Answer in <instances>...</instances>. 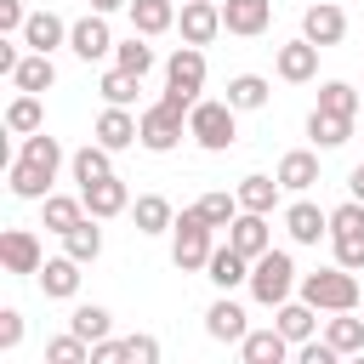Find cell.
I'll return each instance as SVG.
<instances>
[{
	"label": "cell",
	"mask_w": 364,
	"mask_h": 364,
	"mask_svg": "<svg viewBox=\"0 0 364 364\" xmlns=\"http://www.w3.org/2000/svg\"><path fill=\"white\" fill-rule=\"evenodd\" d=\"M301 301H313V307H324V313H353L358 301H364V284L353 279V267H318V273H307L301 279Z\"/></svg>",
	"instance_id": "6da1fadb"
},
{
	"label": "cell",
	"mask_w": 364,
	"mask_h": 364,
	"mask_svg": "<svg viewBox=\"0 0 364 364\" xmlns=\"http://www.w3.org/2000/svg\"><path fill=\"white\" fill-rule=\"evenodd\" d=\"M193 102H199V97H188V91H165V97L142 114V148L171 154V148L182 142V114H188Z\"/></svg>",
	"instance_id": "7a4b0ae2"
},
{
	"label": "cell",
	"mask_w": 364,
	"mask_h": 364,
	"mask_svg": "<svg viewBox=\"0 0 364 364\" xmlns=\"http://www.w3.org/2000/svg\"><path fill=\"white\" fill-rule=\"evenodd\" d=\"M233 114H239L233 102H193V108H188V136H193L199 148L222 154V148H233V136H239Z\"/></svg>",
	"instance_id": "3957f363"
},
{
	"label": "cell",
	"mask_w": 364,
	"mask_h": 364,
	"mask_svg": "<svg viewBox=\"0 0 364 364\" xmlns=\"http://www.w3.org/2000/svg\"><path fill=\"white\" fill-rule=\"evenodd\" d=\"M171 233H176V239H171V262H176L182 273H199V267L210 262V222L199 216V205L182 210V216L171 222Z\"/></svg>",
	"instance_id": "277c9868"
},
{
	"label": "cell",
	"mask_w": 364,
	"mask_h": 364,
	"mask_svg": "<svg viewBox=\"0 0 364 364\" xmlns=\"http://www.w3.org/2000/svg\"><path fill=\"white\" fill-rule=\"evenodd\" d=\"M290 284H296V267H290L284 250H262V256L250 262V296H256L262 307L290 301Z\"/></svg>",
	"instance_id": "5b68a950"
},
{
	"label": "cell",
	"mask_w": 364,
	"mask_h": 364,
	"mask_svg": "<svg viewBox=\"0 0 364 364\" xmlns=\"http://www.w3.org/2000/svg\"><path fill=\"white\" fill-rule=\"evenodd\" d=\"M0 262H6V273H40V239L28 233V228H6L0 233Z\"/></svg>",
	"instance_id": "8992f818"
},
{
	"label": "cell",
	"mask_w": 364,
	"mask_h": 364,
	"mask_svg": "<svg viewBox=\"0 0 364 364\" xmlns=\"http://www.w3.org/2000/svg\"><path fill=\"white\" fill-rule=\"evenodd\" d=\"M68 46H74V57H85V63H97V57H108V51H114V34H108V23H102V11H91V17H80V23L68 28Z\"/></svg>",
	"instance_id": "52a82bcc"
},
{
	"label": "cell",
	"mask_w": 364,
	"mask_h": 364,
	"mask_svg": "<svg viewBox=\"0 0 364 364\" xmlns=\"http://www.w3.org/2000/svg\"><path fill=\"white\" fill-rule=\"evenodd\" d=\"M228 245L245 250L250 262H256L262 250H273V239H267V216H262V210H239V216L228 222Z\"/></svg>",
	"instance_id": "ba28073f"
},
{
	"label": "cell",
	"mask_w": 364,
	"mask_h": 364,
	"mask_svg": "<svg viewBox=\"0 0 364 364\" xmlns=\"http://www.w3.org/2000/svg\"><path fill=\"white\" fill-rule=\"evenodd\" d=\"M273 23V0H222V28L228 34H262Z\"/></svg>",
	"instance_id": "9c48e42d"
},
{
	"label": "cell",
	"mask_w": 364,
	"mask_h": 364,
	"mask_svg": "<svg viewBox=\"0 0 364 364\" xmlns=\"http://www.w3.org/2000/svg\"><path fill=\"white\" fill-rule=\"evenodd\" d=\"M216 28H222V6H210V0H182V40H188V46H210Z\"/></svg>",
	"instance_id": "30bf717a"
},
{
	"label": "cell",
	"mask_w": 364,
	"mask_h": 364,
	"mask_svg": "<svg viewBox=\"0 0 364 364\" xmlns=\"http://www.w3.org/2000/svg\"><path fill=\"white\" fill-rule=\"evenodd\" d=\"M301 34H307L313 46H336V40L347 34V11H341V6H330V0H318V6H307Z\"/></svg>",
	"instance_id": "8fae6325"
},
{
	"label": "cell",
	"mask_w": 364,
	"mask_h": 364,
	"mask_svg": "<svg viewBox=\"0 0 364 364\" xmlns=\"http://www.w3.org/2000/svg\"><path fill=\"white\" fill-rule=\"evenodd\" d=\"M318 51L324 46H313L307 34L290 40V46H279V80H313L318 74Z\"/></svg>",
	"instance_id": "7c38bea8"
},
{
	"label": "cell",
	"mask_w": 364,
	"mask_h": 364,
	"mask_svg": "<svg viewBox=\"0 0 364 364\" xmlns=\"http://www.w3.org/2000/svg\"><path fill=\"white\" fill-rule=\"evenodd\" d=\"M165 80H171V91L199 97V85H205V57H199V46H182V51L165 63Z\"/></svg>",
	"instance_id": "4fadbf2b"
},
{
	"label": "cell",
	"mask_w": 364,
	"mask_h": 364,
	"mask_svg": "<svg viewBox=\"0 0 364 364\" xmlns=\"http://www.w3.org/2000/svg\"><path fill=\"white\" fill-rule=\"evenodd\" d=\"M51 176H57V171H46V165L28 159V154L11 159V193H17V199H46V193H51Z\"/></svg>",
	"instance_id": "5bb4252c"
},
{
	"label": "cell",
	"mask_w": 364,
	"mask_h": 364,
	"mask_svg": "<svg viewBox=\"0 0 364 364\" xmlns=\"http://www.w3.org/2000/svg\"><path fill=\"white\" fill-rule=\"evenodd\" d=\"M80 199H85V210L102 222V216H119L125 205H131V193H125V182L119 176H102V182H91V188H80Z\"/></svg>",
	"instance_id": "9a60e30c"
},
{
	"label": "cell",
	"mask_w": 364,
	"mask_h": 364,
	"mask_svg": "<svg viewBox=\"0 0 364 364\" xmlns=\"http://www.w3.org/2000/svg\"><path fill=\"white\" fill-rule=\"evenodd\" d=\"M205 273H210V284H222V290L250 284V256H245V250H233V245H222V250H210Z\"/></svg>",
	"instance_id": "2e32d148"
},
{
	"label": "cell",
	"mask_w": 364,
	"mask_h": 364,
	"mask_svg": "<svg viewBox=\"0 0 364 364\" xmlns=\"http://www.w3.org/2000/svg\"><path fill=\"white\" fill-rule=\"evenodd\" d=\"M239 353H245V364H279V358L290 353V336H284L279 324H273V330H245Z\"/></svg>",
	"instance_id": "e0dca14e"
},
{
	"label": "cell",
	"mask_w": 364,
	"mask_h": 364,
	"mask_svg": "<svg viewBox=\"0 0 364 364\" xmlns=\"http://www.w3.org/2000/svg\"><path fill=\"white\" fill-rule=\"evenodd\" d=\"M97 142L102 148H131V142H142V119H131L125 108L108 102V114L97 119Z\"/></svg>",
	"instance_id": "ac0fdd59"
},
{
	"label": "cell",
	"mask_w": 364,
	"mask_h": 364,
	"mask_svg": "<svg viewBox=\"0 0 364 364\" xmlns=\"http://www.w3.org/2000/svg\"><path fill=\"white\" fill-rule=\"evenodd\" d=\"M284 228H290V239H296V245H318V233H330V216H324L318 205L296 199V205L284 210Z\"/></svg>",
	"instance_id": "d6986e66"
},
{
	"label": "cell",
	"mask_w": 364,
	"mask_h": 364,
	"mask_svg": "<svg viewBox=\"0 0 364 364\" xmlns=\"http://www.w3.org/2000/svg\"><path fill=\"white\" fill-rule=\"evenodd\" d=\"M80 267H85V262H74L68 250L51 256V262H40V290H46V296H74V290H80Z\"/></svg>",
	"instance_id": "ffe728a7"
},
{
	"label": "cell",
	"mask_w": 364,
	"mask_h": 364,
	"mask_svg": "<svg viewBox=\"0 0 364 364\" xmlns=\"http://www.w3.org/2000/svg\"><path fill=\"white\" fill-rule=\"evenodd\" d=\"M51 80H57V68H51V51H34V57H23L17 68H11V85L17 91H51Z\"/></svg>",
	"instance_id": "44dd1931"
},
{
	"label": "cell",
	"mask_w": 364,
	"mask_h": 364,
	"mask_svg": "<svg viewBox=\"0 0 364 364\" xmlns=\"http://www.w3.org/2000/svg\"><path fill=\"white\" fill-rule=\"evenodd\" d=\"M307 136H313L318 148H341V142L353 136V119H347V114H330V108H313V114H307Z\"/></svg>",
	"instance_id": "7402d4cb"
},
{
	"label": "cell",
	"mask_w": 364,
	"mask_h": 364,
	"mask_svg": "<svg viewBox=\"0 0 364 364\" xmlns=\"http://www.w3.org/2000/svg\"><path fill=\"white\" fill-rule=\"evenodd\" d=\"M205 330H210L216 341H245V330H250V324H245V307H233V301L222 296V301H210V313H205Z\"/></svg>",
	"instance_id": "603a6c76"
},
{
	"label": "cell",
	"mask_w": 364,
	"mask_h": 364,
	"mask_svg": "<svg viewBox=\"0 0 364 364\" xmlns=\"http://www.w3.org/2000/svg\"><path fill=\"white\" fill-rule=\"evenodd\" d=\"M63 40H68V28H63L57 11H34V17L23 23V46H34V51H51V46H63Z\"/></svg>",
	"instance_id": "cb8c5ba5"
},
{
	"label": "cell",
	"mask_w": 364,
	"mask_h": 364,
	"mask_svg": "<svg viewBox=\"0 0 364 364\" xmlns=\"http://www.w3.org/2000/svg\"><path fill=\"white\" fill-rule=\"evenodd\" d=\"M108 154H114V148H102V142L80 148V154H74V182L91 188V182H102V176H114V159H108Z\"/></svg>",
	"instance_id": "d4e9b609"
},
{
	"label": "cell",
	"mask_w": 364,
	"mask_h": 364,
	"mask_svg": "<svg viewBox=\"0 0 364 364\" xmlns=\"http://www.w3.org/2000/svg\"><path fill=\"white\" fill-rule=\"evenodd\" d=\"M279 182H284L290 193H301V188H313V182H318V159H313L307 148H296V154H284V159H279Z\"/></svg>",
	"instance_id": "484cf974"
},
{
	"label": "cell",
	"mask_w": 364,
	"mask_h": 364,
	"mask_svg": "<svg viewBox=\"0 0 364 364\" xmlns=\"http://www.w3.org/2000/svg\"><path fill=\"white\" fill-rule=\"evenodd\" d=\"M131 23H136V34H165L176 23V6L171 0H131Z\"/></svg>",
	"instance_id": "4316f807"
},
{
	"label": "cell",
	"mask_w": 364,
	"mask_h": 364,
	"mask_svg": "<svg viewBox=\"0 0 364 364\" xmlns=\"http://www.w3.org/2000/svg\"><path fill=\"white\" fill-rule=\"evenodd\" d=\"M63 245H68L74 262H97V256H102V228H97V216H91V222H74V228L63 233Z\"/></svg>",
	"instance_id": "83f0119b"
},
{
	"label": "cell",
	"mask_w": 364,
	"mask_h": 364,
	"mask_svg": "<svg viewBox=\"0 0 364 364\" xmlns=\"http://www.w3.org/2000/svg\"><path fill=\"white\" fill-rule=\"evenodd\" d=\"M279 188H284V182H273V176H245V182H239V205L267 216V210L279 205Z\"/></svg>",
	"instance_id": "f1b7e54d"
},
{
	"label": "cell",
	"mask_w": 364,
	"mask_h": 364,
	"mask_svg": "<svg viewBox=\"0 0 364 364\" xmlns=\"http://www.w3.org/2000/svg\"><path fill=\"white\" fill-rule=\"evenodd\" d=\"M74 222H85V199H68V193H46V228H51V233H68Z\"/></svg>",
	"instance_id": "f546056e"
},
{
	"label": "cell",
	"mask_w": 364,
	"mask_h": 364,
	"mask_svg": "<svg viewBox=\"0 0 364 364\" xmlns=\"http://www.w3.org/2000/svg\"><path fill=\"white\" fill-rule=\"evenodd\" d=\"M228 102L233 108H267V80L262 74H239V80H228Z\"/></svg>",
	"instance_id": "4dcf8cb0"
},
{
	"label": "cell",
	"mask_w": 364,
	"mask_h": 364,
	"mask_svg": "<svg viewBox=\"0 0 364 364\" xmlns=\"http://www.w3.org/2000/svg\"><path fill=\"white\" fill-rule=\"evenodd\" d=\"M313 301H279V330L290 336V341H307L313 336Z\"/></svg>",
	"instance_id": "1f68e13d"
},
{
	"label": "cell",
	"mask_w": 364,
	"mask_h": 364,
	"mask_svg": "<svg viewBox=\"0 0 364 364\" xmlns=\"http://www.w3.org/2000/svg\"><path fill=\"white\" fill-rule=\"evenodd\" d=\"M176 216H171V205L159 199V193H142L136 199V233H165Z\"/></svg>",
	"instance_id": "d6a6232c"
},
{
	"label": "cell",
	"mask_w": 364,
	"mask_h": 364,
	"mask_svg": "<svg viewBox=\"0 0 364 364\" xmlns=\"http://www.w3.org/2000/svg\"><path fill=\"white\" fill-rule=\"evenodd\" d=\"M6 125H11L17 136H34V131H40V97H34V91H23V97L6 108Z\"/></svg>",
	"instance_id": "836d02e7"
},
{
	"label": "cell",
	"mask_w": 364,
	"mask_h": 364,
	"mask_svg": "<svg viewBox=\"0 0 364 364\" xmlns=\"http://www.w3.org/2000/svg\"><path fill=\"white\" fill-rule=\"evenodd\" d=\"M68 330H74V336H85V341H102V336L114 330V318H108V307H74Z\"/></svg>",
	"instance_id": "e575fe53"
},
{
	"label": "cell",
	"mask_w": 364,
	"mask_h": 364,
	"mask_svg": "<svg viewBox=\"0 0 364 364\" xmlns=\"http://www.w3.org/2000/svg\"><path fill=\"white\" fill-rule=\"evenodd\" d=\"M324 341H330L336 353H364V318H330Z\"/></svg>",
	"instance_id": "d590c367"
},
{
	"label": "cell",
	"mask_w": 364,
	"mask_h": 364,
	"mask_svg": "<svg viewBox=\"0 0 364 364\" xmlns=\"http://www.w3.org/2000/svg\"><path fill=\"white\" fill-rule=\"evenodd\" d=\"M239 210H245V205H239V193H205V199H199V216H205L210 228H228Z\"/></svg>",
	"instance_id": "8d00e7d4"
},
{
	"label": "cell",
	"mask_w": 364,
	"mask_h": 364,
	"mask_svg": "<svg viewBox=\"0 0 364 364\" xmlns=\"http://www.w3.org/2000/svg\"><path fill=\"white\" fill-rule=\"evenodd\" d=\"M46 358H51V364H85V358H91V341L68 330V336H57V341H46Z\"/></svg>",
	"instance_id": "74e56055"
},
{
	"label": "cell",
	"mask_w": 364,
	"mask_h": 364,
	"mask_svg": "<svg viewBox=\"0 0 364 364\" xmlns=\"http://www.w3.org/2000/svg\"><path fill=\"white\" fill-rule=\"evenodd\" d=\"M136 80H142V74H131V68H108V74H102V97H108L114 108H125V102L136 97Z\"/></svg>",
	"instance_id": "f35d334b"
},
{
	"label": "cell",
	"mask_w": 364,
	"mask_h": 364,
	"mask_svg": "<svg viewBox=\"0 0 364 364\" xmlns=\"http://www.w3.org/2000/svg\"><path fill=\"white\" fill-rule=\"evenodd\" d=\"M318 108H330V114H347V119H353V114H358V91H353L347 80H330V85L318 91Z\"/></svg>",
	"instance_id": "ab89813d"
},
{
	"label": "cell",
	"mask_w": 364,
	"mask_h": 364,
	"mask_svg": "<svg viewBox=\"0 0 364 364\" xmlns=\"http://www.w3.org/2000/svg\"><path fill=\"white\" fill-rule=\"evenodd\" d=\"M114 57H119V68H131V74H148V68H154V51H148L136 34H131L125 46H114Z\"/></svg>",
	"instance_id": "60d3db41"
},
{
	"label": "cell",
	"mask_w": 364,
	"mask_h": 364,
	"mask_svg": "<svg viewBox=\"0 0 364 364\" xmlns=\"http://www.w3.org/2000/svg\"><path fill=\"white\" fill-rule=\"evenodd\" d=\"M23 154H28V159H40L46 171H57V165H63V148H57V136H46V131H34V136L23 142Z\"/></svg>",
	"instance_id": "b9f144b4"
},
{
	"label": "cell",
	"mask_w": 364,
	"mask_h": 364,
	"mask_svg": "<svg viewBox=\"0 0 364 364\" xmlns=\"http://www.w3.org/2000/svg\"><path fill=\"white\" fill-rule=\"evenodd\" d=\"M17 341H23V313L6 307V313H0V353H11Z\"/></svg>",
	"instance_id": "7bdbcfd3"
},
{
	"label": "cell",
	"mask_w": 364,
	"mask_h": 364,
	"mask_svg": "<svg viewBox=\"0 0 364 364\" xmlns=\"http://www.w3.org/2000/svg\"><path fill=\"white\" fill-rule=\"evenodd\" d=\"M125 358H131V364H154V358H159V341H154V336H131V341H125Z\"/></svg>",
	"instance_id": "ee69618b"
},
{
	"label": "cell",
	"mask_w": 364,
	"mask_h": 364,
	"mask_svg": "<svg viewBox=\"0 0 364 364\" xmlns=\"http://www.w3.org/2000/svg\"><path fill=\"white\" fill-rule=\"evenodd\" d=\"M119 358H125V341H108V336L91 341V364H119Z\"/></svg>",
	"instance_id": "f6af8a7d"
},
{
	"label": "cell",
	"mask_w": 364,
	"mask_h": 364,
	"mask_svg": "<svg viewBox=\"0 0 364 364\" xmlns=\"http://www.w3.org/2000/svg\"><path fill=\"white\" fill-rule=\"evenodd\" d=\"M341 353L330 347V341H301V364H336Z\"/></svg>",
	"instance_id": "bcb514c9"
},
{
	"label": "cell",
	"mask_w": 364,
	"mask_h": 364,
	"mask_svg": "<svg viewBox=\"0 0 364 364\" xmlns=\"http://www.w3.org/2000/svg\"><path fill=\"white\" fill-rule=\"evenodd\" d=\"M28 17H23V0H0V34H11V28H23Z\"/></svg>",
	"instance_id": "7dc6e473"
},
{
	"label": "cell",
	"mask_w": 364,
	"mask_h": 364,
	"mask_svg": "<svg viewBox=\"0 0 364 364\" xmlns=\"http://www.w3.org/2000/svg\"><path fill=\"white\" fill-rule=\"evenodd\" d=\"M347 188H353V199H364V165H353V176H347Z\"/></svg>",
	"instance_id": "c3c4849f"
},
{
	"label": "cell",
	"mask_w": 364,
	"mask_h": 364,
	"mask_svg": "<svg viewBox=\"0 0 364 364\" xmlns=\"http://www.w3.org/2000/svg\"><path fill=\"white\" fill-rule=\"evenodd\" d=\"M119 6H131V0H91V11H119Z\"/></svg>",
	"instance_id": "681fc988"
}]
</instances>
